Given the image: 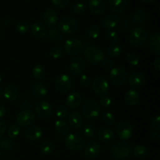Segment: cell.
Segmentation results:
<instances>
[{"label":"cell","instance_id":"6da1fadb","mask_svg":"<svg viewBox=\"0 0 160 160\" xmlns=\"http://www.w3.org/2000/svg\"><path fill=\"white\" fill-rule=\"evenodd\" d=\"M146 31L142 28H135L131 30L128 34V42L134 48H139L145 45L147 41Z\"/></svg>","mask_w":160,"mask_h":160},{"label":"cell","instance_id":"7a4b0ae2","mask_svg":"<svg viewBox=\"0 0 160 160\" xmlns=\"http://www.w3.org/2000/svg\"><path fill=\"white\" fill-rule=\"evenodd\" d=\"M82 112L84 118L87 120H95L99 117L101 114V108L96 101L88 99L83 105Z\"/></svg>","mask_w":160,"mask_h":160},{"label":"cell","instance_id":"3957f363","mask_svg":"<svg viewBox=\"0 0 160 160\" xmlns=\"http://www.w3.org/2000/svg\"><path fill=\"white\" fill-rule=\"evenodd\" d=\"M84 56L86 61L92 65H97L102 62L105 59V54L102 49L92 45L86 47L84 51Z\"/></svg>","mask_w":160,"mask_h":160},{"label":"cell","instance_id":"277c9868","mask_svg":"<svg viewBox=\"0 0 160 160\" xmlns=\"http://www.w3.org/2000/svg\"><path fill=\"white\" fill-rule=\"evenodd\" d=\"M131 153V148L129 144L123 142H119L114 144L111 148V155L116 160H125Z\"/></svg>","mask_w":160,"mask_h":160},{"label":"cell","instance_id":"5b68a950","mask_svg":"<svg viewBox=\"0 0 160 160\" xmlns=\"http://www.w3.org/2000/svg\"><path fill=\"white\" fill-rule=\"evenodd\" d=\"M79 28V22L73 17H66L59 21L58 30L63 34H72L76 32Z\"/></svg>","mask_w":160,"mask_h":160},{"label":"cell","instance_id":"8992f818","mask_svg":"<svg viewBox=\"0 0 160 160\" xmlns=\"http://www.w3.org/2000/svg\"><path fill=\"white\" fill-rule=\"evenodd\" d=\"M84 138L80 134L73 133L66 137L65 145L70 151H81L84 147Z\"/></svg>","mask_w":160,"mask_h":160},{"label":"cell","instance_id":"52a82bcc","mask_svg":"<svg viewBox=\"0 0 160 160\" xmlns=\"http://www.w3.org/2000/svg\"><path fill=\"white\" fill-rule=\"evenodd\" d=\"M111 82L116 86H122L128 81V72L121 67H113L109 72Z\"/></svg>","mask_w":160,"mask_h":160},{"label":"cell","instance_id":"ba28073f","mask_svg":"<svg viewBox=\"0 0 160 160\" xmlns=\"http://www.w3.org/2000/svg\"><path fill=\"white\" fill-rule=\"evenodd\" d=\"M72 86H73L72 78L67 73L59 74L55 81V88L59 93H67L71 90Z\"/></svg>","mask_w":160,"mask_h":160},{"label":"cell","instance_id":"9c48e42d","mask_svg":"<svg viewBox=\"0 0 160 160\" xmlns=\"http://www.w3.org/2000/svg\"><path fill=\"white\" fill-rule=\"evenodd\" d=\"M35 114L28 109H23L17 113L16 117L17 125L20 127H30L35 121Z\"/></svg>","mask_w":160,"mask_h":160},{"label":"cell","instance_id":"30bf717a","mask_svg":"<svg viewBox=\"0 0 160 160\" xmlns=\"http://www.w3.org/2000/svg\"><path fill=\"white\" fill-rule=\"evenodd\" d=\"M92 90L98 96L106 95L109 90V84L104 77H97L92 82Z\"/></svg>","mask_w":160,"mask_h":160},{"label":"cell","instance_id":"8fae6325","mask_svg":"<svg viewBox=\"0 0 160 160\" xmlns=\"http://www.w3.org/2000/svg\"><path fill=\"white\" fill-rule=\"evenodd\" d=\"M84 46L81 40L77 38H70L68 39L65 42L64 45V49L65 52L69 55L71 56H77L82 52L84 50Z\"/></svg>","mask_w":160,"mask_h":160},{"label":"cell","instance_id":"7c38bea8","mask_svg":"<svg viewBox=\"0 0 160 160\" xmlns=\"http://www.w3.org/2000/svg\"><path fill=\"white\" fill-rule=\"evenodd\" d=\"M86 68V62L81 56H74L69 62V69L72 74L74 76H81L84 73Z\"/></svg>","mask_w":160,"mask_h":160},{"label":"cell","instance_id":"4fadbf2b","mask_svg":"<svg viewBox=\"0 0 160 160\" xmlns=\"http://www.w3.org/2000/svg\"><path fill=\"white\" fill-rule=\"evenodd\" d=\"M35 112L38 117L42 119H47L52 116L53 112V106L48 102L42 100L38 102L35 106Z\"/></svg>","mask_w":160,"mask_h":160},{"label":"cell","instance_id":"5bb4252c","mask_svg":"<svg viewBox=\"0 0 160 160\" xmlns=\"http://www.w3.org/2000/svg\"><path fill=\"white\" fill-rule=\"evenodd\" d=\"M117 134L120 140H129L133 135V128L131 123L127 121L120 122L117 127Z\"/></svg>","mask_w":160,"mask_h":160},{"label":"cell","instance_id":"9a60e30c","mask_svg":"<svg viewBox=\"0 0 160 160\" xmlns=\"http://www.w3.org/2000/svg\"><path fill=\"white\" fill-rule=\"evenodd\" d=\"M101 152V146L99 144L95 141L88 142L84 147V153L85 157H87L89 159H95L98 156Z\"/></svg>","mask_w":160,"mask_h":160},{"label":"cell","instance_id":"2e32d148","mask_svg":"<svg viewBox=\"0 0 160 160\" xmlns=\"http://www.w3.org/2000/svg\"><path fill=\"white\" fill-rule=\"evenodd\" d=\"M43 20L48 28H56V25L59 21V15L54 9L48 8L44 12Z\"/></svg>","mask_w":160,"mask_h":160},{"label":"cell","instance_id":"e0dca14e","mask_svg":"<svg viewBox=\"0 0 160 160\" xmlns=\"http://www.w3.org/2000/svg\"><path fill=\"white\" fill-rule=\"evenodd\" d=\"M145 76L141 72H134L130 75L128 78V84L134 88H139L142 87L145 83Z\"/></svg>","mask_w":160,"mask_h":160},{"label":"cell","instance_id":"ac0fdd59","mask_svg":"<svg viewBox=\"0 0 160 160\" xmlns=\"http://www.w3.org/2000/svg\"><path fill=\"white\" fill-rule=\"evenodd\" d=\"M84 123V117L78 111L71 112L68 116V124L73 129H79Z\"/></svg>","mask_w":160,"mask_h":160},{"label":"cell","instance_id":"d6986e66","mask_svg":"<svg viewBox=\"0 0 160 160\" xmlns=\"http://www.w3.org/2000/svg\"><path fill=\"white\" fill-rule=\"evenodd\" d=\"M43 131L40 127L37 125H32L30 126L28 129L25 131L24 135L28 140L31 142H35V141L39 140L42 137Z\"/></svg>","mask_w":160,"mask_h":160},{"label":"cell","instance_id":"ffe728a7","mask_svg":"<svg viewBox=\"0 0 160 160\" xmlns=\"http://www.w3.org/2000/svg\"><path fill=\"white\" fill-rule=\"evenodd\" d=\"M81 95L79 92H73L66 98V105L68 109H76L81 106Z\"/></svg>","mask_w":160,"mask_h":160},{"label":"cell","instance_id":"44dd1931","mask_svg":"<svg viewBox=\"0 0 160 160\" xmlns=\"http://www.w3.org/2000/svg\"><path fill=\"white\" fill-rule=\"evenodd\" d=\"M88 7L95 15H102L106 10L104 0H88Z\"/></svg>","mask_w":160,"mask_h":160},{"label":"cell","instance_id":"7402d4cb","mask_svg":"<svg viewBox=\"0 0 160 160\" xmlns=\"http://www.w3.org/2000/svg\"><path fill=\"white\" fill-rule=\"evenodd\" d=\"M31 32L36 38L42 39L46 37L48 31H47L45 25L42 24V23H39V22H35L31 25Z\"/></svg>","mask_w":160,"mask_h":160},{"label":"cell","instance_id":"603a6c76","mask_svg":"<svg viewBox=\"0 0 160 160\" xmlns=\"http://www.w3.org/2000/svg\"><path fill=\"white\" fill-rule=\"evenodd\" d=\"M124 101L129 106H136L140 101V95L138 92L134 89H130L128 90L124 94Z\"/></svg>","mask_w":160,"mask_h":160},{"label":"cell","instance_id":"cb8c5ba5","mask_svg":"<svg viewBox=\"0 0 160 160\" xmlns=\"http://www.w3.org/2000/svg\"><path fill=\"white\" fill-rule=\"evenodd\" d=\"M3 96L8 102H14L19 96V91L16 86L9 84L3 91Z\"/></svg>","mask_w":160,"mask_h":160},{"label":"cell","instance_id":"d4e9b609","mask_svg":"<svg viewBox=\"0 0 160 160\" xmlns=\"http://www.w3.org/2000/svg\"><path fill=\"white\" fill-rule=\"evenodd\" d=\"M114 136L115 134L112 129L108 128H100L97 133V137L102 142H111L114 138Z\"/></svg>","mask_w":160,"mask_h":160},{"label":"cell","instance_id":"484cf974","mask_svg":"<svg viewBox=\"0 0 160 160\" xmlns=\"http://www.w3.org/2000/svg\"><path fill=\"white\" fill-rule=\"evenodd\" d=\"M119 23V17L114 14H109L102 19V24L105 29L111 30L115 28Z\"/></svg>","mask_w":160,"mask_h":160},{"label":"cell","instance_id":"4316f807","mask_svg":"<svg viewBox=\"0 0 160 160\" xmlns=\"http://www.w3.org/2000/svg\"><path fill=\"white\" fill-rule=\"evenodd\" d=\"M109 9L114 12H123L128 6V0H109Z\"/></svg>","mask_w":160,"mask_h":160},{"label":"cell","instance_id":"83f0119b","mask_svg":"<svg viewBox=\"0 0 160 160\" xmlns=\"http://www.w3.org/2000/svg\"><path fill=\"white\" fill-rule=\"evenodd\" d=\"M31 92L35 97L42 98L48 93V90L43 83L35 82L31 87Z\"/></svg>","mask_w":160,"mask_h":160},{"label":"cell","instance_id":"f1b7e54d","mask_svg":"<svg viewBox=\"0 0 160 160\" xmlns=\"http://www.w3.org/2000/svg\"><path fill=\"white\" fill-rule=\"evenodd\" d=\"M148 45L152 52L160 55V33H154L148 40Z\"/></svg>","mask_w":160,"mask_h":160},{"label":"cell","instance_id":"f546056e","mask_svg":"<svg viewBox=\"0 0 160 160\" xmlns=\"http://www.w3.org/2000/svg\"><path fill=\"white\" fill-rule=\"evenodd\" d=\"M122 52H123V48L121 45L117 43L110 45L106 49V55L111 58L119 57L122 54Z\"/></svg>","mask_w":160,"mask_h":160},{"label":"cell","instance_id":"4dcf8cb0","mask_svg":"<svg viewBox=\"0 0 160 160\" xmlns=\"http://www.w3.org/2000/svg\"><path fill=\"white\" fill-rule=\"evenodd\" d=\"M55 130L57 133L60 134H67L69 132V124L67 122L62 120H56L54 125Z\"/></svg>","mask_w":160,"mask_h":160},{"label":"cell","instance_id":"1f68e13d","mask_svg":"<svg viewBox=\"0 0 160 160\" xmlns=\"http://www.w3.org/2000/svg\"><path fill=\"white\" fill-rule=\"evenodd\" d=\"M46 74V70L42 64H37L32 69V75L36 80H42Z\"/></svg>","mask_w":160,"mask_h":160},{"label":"cell","instance_id":"d6a6232c","mask_svg":"<svg viewBox=\"0 0 160 160\" xmlns=\"http://www.w3.org/2000/svg\"><path fill=\"white\" fill-rule=\"evenodd\" d=\"M133 154L138 159H144L148 155V149L145 145H138L133 148Z\"/></svg>","mask_w":160,"mask_h":160},{"label":"cell","instance_id":"836d02e7","mask_svg":"<svg viewBox=\"0 0 160 160\" xmlns=\"http://www.w3.org/2000/svg\"><path fill=\"white\" fill-rule=\"evenodd\" d=\"M55 146L52 142L49 141H45L40 145V152L45 156H49L54 151Z\"/></svg>","mask_w":160,"mask_h":160},{"label":"cell","instance_id":"e575fe53","mask_svg":"<svg viewBox=\"0 0 160 160\" xmlns=\"http://www.w3.org/2000/svg\"><path fill=\"white\" fill-rule=\"evenodd\" d=\"M14 147V142L9 138H2L0 139V148L3 151H11Z\"/></svg>","mask_w":160,"mask_h":160},{"label":"cell","instance_id":"d590c367","mask_svg":"<svg viewBox=\"0 0 160 160\" xmlns=\"http://www.w3.org/2000/svg\"><path fill=\"white\" fill-rule=\"evenodd\" d=\"M20 133V126L17 124H12L9 127L7 130V135L8 138L10 139L17 138Z\"/></svg>","mask_w":160,"mask_h":160},{"label":"cell","instance_id":"8d00e7d4","mask_svg":"<svg viewBox=\"0 0 160 160\" xmlns=\"http://www.w3.org/2000/svg\"><path fill=\"white\" fill-rule=\"evenodd\" d=\"M102 119L103 123L105 124L108 125V126H111L116 121V118L112 112H109V111H106V112H103L102 115Z\"/></svg>","mask_w":160,"mask_h":160},{"label":"cell","instance_id":"74e56055","mask_svg":"<svg viewBox=\"0 0 160 160\" xmlns=\"http://www.w3.org/2000/svg\"><path fill=\"white\" fill-rule=\"evenodd\" d=\"M30 29L31 28H30L29 23L25 20H21L16 25V30L20 34H27L30 31Z\"/></svg>","mask_w":160,"mask_h":160},{"label":"cell","instance_id":"f35d334b","mask_svg":"<svg viewBox=\"0 0 160 160\" xmlns=\"http://www.w3.org/2000/svg\"><path fill=\"white\" fill-rule=\"evenodd\" d=\"M56 116L59 120L67 118L69 116L68 108L64 106H59L56 109Z\"/></svg>","mask_w":160,"mask_h":160},{"label":"cell","instance_id":"ab89813d","mask_svg":"<svg viewBox=\"0 0 160 160\" xmlns=\"http://www.w3.org/2000/svg\"><path fill=\"white\" fill-rule=\"evenodd\" d=\"M88 35L89 38L96 39L100 35V28L97 25H91L88 29Z\"/></svg>","mask_w":160,"mask_h":160},{"label":"cell","instance_id":"60d3db41","mask_svg":"<svg viewBox=\"0 0 160 160\" xmlns=\"http://www.w3.org/2000/svg\"><path fill=\"white\" fill-rule=\"evenodd\" d=\"M83 133L88 138H93L95 135V129L92 124H86L83 129Z\"/></svg>","mask_w":160,"mask_h":160},{"label":"cell","instance_id":"b9f144b4","mask_svg":"<svg viewBox=\"0 0 160 160\" xmlns=\"http://www.w3.org/2000/svg\"><path fill=\"white\" fill-rule=\"evenodd\" d=\"M48 55L52 59H57L62 56V50L59 47H53L49 50Z\"/></svg>","mask_w":160,"mask_h":160},{"label":"cell","instance_id":"7bdbcfd3","mask_svg":"<svg viewBox=\"0 0 160 160\" xmlns=\"http://www.w3.org/2000/svg\"><path fill=\"white\" fill-rule=\"evenodd\" d=\"M134 19L138 23H144L147 19V14L142 9H139L134 13Z\"/></svg>","mask_w":160,"mask_h":160},{"label":"cell","instance_id":"ee69618b","mask_svg":"<svg viewBox=\"0 0 160 160\" xmlns=\"http://www.w3.org/2000/svg\"><path fill=\"white\" fill-rule=\"evenodd\" d=\"M86 5L83 2H76L73 6V10L75 13L81 14L85 11Z\"/></svg>","mask_w":160,"mask_h":160},{"label":"cell","instance_id":"f6af8a7d","mask_svg":"<svg viewBox=\"0 0 160 160\" xmlns=\"http://www.w3.org/2000/svg\"><path fill=\"white\" fill-rule=\"evenodd\" d=\"M79 83L82 87L88 88L91 85V84H92V79H91V78L88 75L83 73V74H81V76H80Z\"/></svg>","mask_w":160,"mask_h":160},{"label":"cell","instance_id":"bcb514c9","mask_svg":"<svg viewBox=\"0 0 160 160\" xmlns=\"http://www.w3.org/2000/svg\"><path fill=\"white\" fill-rule=\"evenodd\" d=\"M111 104H112V100L107 95H104V96H102L100 98L99 106H101L104 109H108V108L110 107Z\"/></svg>","mask_w":160,"mask_h":160},{"label":"cell","instance_id":"7dc6e473","mask_svg":"<svg viewBox=\"0 0 160 160\" xmlns=\"http://www.w3.org/2000/svg\"><path fill=\"white\" fill-rule=\"evenodd\" d=\"M106 38L109 41V42H112V43H115V42H118L119 41V34L118 33L116 32L113 31H109L106 32Z\"/></svg>","mask_w":160,"mask_h":160},{"label":"cell","instance_id":"c3c4849f","mask_svg":"<svg viewBox=\"0 0 160 160\" xmlns=\"http://www.w3.org/2000/svg\"><path fill=\"white\" fill-rule=\"evenodd\" d=\"M70 0H51V2L53 6L58 9H63L67 7L69 4Z\"/></svg>","mask_w":160,"mask_h":160},{"label":"cell","instance_id":"681fc988","mask_svg":"<svg viewBox=\"0 0 160 160\" xmlns=\"http://www.w3.org/2000/svg\"><path fill=\"white\" fill-rule=\"evenodd\" d=\"M47 35L48 36V38H49L50 39L56 40V39L59 38V36H60V32H59V31L57 28H52L48 30V33H47Z\"/></svg>","mask_w":160,"mask_h":160},{"label":"cell","instance_id":"f907efd6","mask_svg":"<svg viewBox=\"0 0 160 160\" xmlns=\"http://www.w3.org/2000/svg\"><path fill=\"white\" fill-rule=\"evenodd\" d=\"M127 59H128V62H129L130 65L133 66V67H135L138 66L139 63V59L137 56H135L133 53H129L127 56Z\"/></svg>","mask_w":160,"mask_h":160},{"label":"cell","instance_id":"816d5d0a","mask_svg":"<svg viewBox=\"0 0 160 160\" xmlns=\"http://www.w3.org/2000/svg\"><path fill=\"white\" fill-rule=\"evenodd\" d=\"M102 67L106 70H112L114 67L113 61L109 59V58H105L102 62Z\"/></svg>","mask_w":160,"mask_h":160},{"label":"cell","instance_id":"f5cc1de1","mask_svg":"<svg viewBox=\"0 0 160 160\" xmlns=\"http://www.w3.org/2000/svg\"><path fill=\"white\" fill-rule=\"evenodd\" d=\"M152 127L155 131H160V116L157 115L152 120Z\"/></svg>","mask_w":160,"mask_h":160},{"label":"cell","instance_id":"db71d44e","mask_svg":"<svg viewBox=\"0 0 160 160\" xmlns=\"http://www.w3.org/2000/svg\"><path fill=\"white\" fill-rule=\"evenodd\" d=\"M6 128H7V125L2 120H0V138L4 135L5 132L6 131Z\"/></svg>","mask_w":160,"mask_h":160},{"label":"cell","instance_id":"11a10c76","mask_svg":"<svg viewBox=\"0 0 160 160\" xmlns=\"http://www.w3.org/2000/svg\"><path fill=\"white\" fill-rule=\"evenodd\" d=\"M6 116V109L2 105L0 104V119L5 118Z\"/></svg>","mask_w":160,"mask_h":160},{"label":"cell","instance_id":"9f6ffc18","mask_svg":"<svg viewBox=\"0 0 160 160\" xmlns=\"http://www.w3.org/2000/svg\"><path fill=\"white\" fill-rule=\"evenodd\" d=\"M153 67L157 71H160V58L155 59V61L153 62Z\"/></svg>","mask_w":160,"mask_h":160},{"label":"cell","instance_id":"6f0895ef","mask_svg":"<svg viewBox=\"0 0 160 160\" xmlns=\"http://www.w3.org/2000/svg\"><path fill=\"white\" fill-rule=\"evenodd\" d=\"M142 2H144L145 3H152L154 1H156V0H142Z\"/></svg>","mask_w":160,"mask_h":160},{"label":"cell","instance_id":"680465c9","mask_svg":"<svg viewBox=\"0 0 160 160\" xmlns=\"http://www.w3.org/2000/svg\"><path fill=\"white\" fill-rule=\"evenodd\" d=\"M2 95H3V92H2V89L0 88V97L2 96Z\"/></svg>","mask_w":160,"mask_h":160},{"label":"cell","instance_id":"91938a15","mask_svg":"<svg viewBox=\"0 0 160 160\" xmlns=\"http://www.w3.org/2000/svg\"><path fill=\"white\" fill-rule=\"evenodd\" d=\"M1 82H2V77L0 76V83H1Z\"/></svg>","mask_w":160,"mask_h":160},{"label":"cell","instance_id":"94428289","mask_svg":"<svg viewBox=\"0 0 160 160\" xmlns=\"http://www.w3.org/2000/svg\"><path fill=\"white\" fill-rule=\"evenodd\" d=\"M159 142H160V133H159Z\"/></svg>","mask_w":160,"mask_h":160},{"label":"cell","instance_id":"6125c7cd","mask_svg":"<svg viewBox=\"0 0 160 160\" xmlns=\"http://www.w3.org/2000/svg\"><path fill=\"white\" fill-rule=\"evenodd\" d=\"M159 12H160V6H159Z\"/></svg>","mask_w":160,"mask_h":160}]
</instances>
